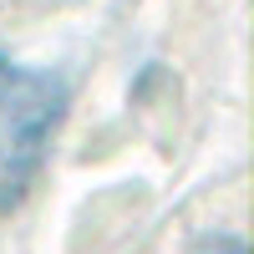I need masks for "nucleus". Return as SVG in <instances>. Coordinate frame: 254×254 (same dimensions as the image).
<instances>
[{
	"mask_svg": "<svg viewBox=\"0 0 254 254\" xmlns=\"http://www.w3.org/2000/svg\"><path fill=\"white\" fill-rule=\"evenodd\" d=\"M61 112H66V87L56 76L15 66L0 76V214L31 193Z\"/></svg>",
	"mask_w": 254,
	"mask_h": 254,
	"instance_id": "obj_1",
	"label": "nucleus"
},
{
	"mask_svg": "<svg viewBox=\"0 0 254 254\" xmlns=\"http://www.w3.org/2000/svg\"><path fill=\"white\" fill-rule=\"evenodd\" d=\"M5 71H10V61H0V76H5Z\"/></svg>",
	"mask_w": 254,
	"mask_h": 254,
	"instance_id": "obj_2",
	"label": "nucleus"
}]
</instances>
